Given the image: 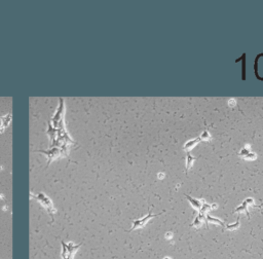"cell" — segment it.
Masks as SVG:
<instances>
[{
  "label": "cell",
  "mask_w": 263,
  "mask_h": 259,
  "mask_svg": "<svg viewBox=\"0 0 263 259\" xmlns=\"http://www.w3.org/2000/svg\"><path fill=\"white\" fill-rule=\"evenodd\" d=\"M158 215H160V214H156V215L151 214L150 209H149V212H148L147 216H145V217H143V218H141V219L133 220V226H132V228L129 229V231H133V230H135V229H139V228L144 227V226L146 225V223H147L150 219H152L153 217H156V216H158Z\"/></svg>",
  "instance_id": "cell-1"
},
{
  "label": "cell",
  "mask_w": 263,
  "mask_h": 259,
  "mask_svg": "<svg viewBox=\"0 0 263 259\" xmlns=\"http://www.w3.org/2000/svg\"><path fill=\"white\" fill-rule=\"evenodd\" d=\"M79 247L80 245L74 246L72 243H69V244L63 243V252H62L63 259H73V255Z\"/></svg>",
  "instance_id": "cell-2"
},
{
  "label": "cell",
  "mask_w": 263,
  "mask_h": 259,
  "mask_svg": "<svg viewBox=\"0 0 263 259\" xmlns=\"http://www.w3.org/2000/svg\"><path fill=\"white\" fill-rule=\"evenodd\" d=\"M250 147V145H246L238 153V155L241 157V158H245V159H249V160H254L257 158V154L255 152H252L250 149H248Z\"/></svg>",
  "instance_id": "cell-3"
},
{
  "label": "cell",
  "mask_w": 263,
  "mask_h": 259,
  "mask_svg": "<svg viewBox=\"0 0 263 259\" xmlns=\"http://www.w3.org/2000/svg\"><path fill=\"white\" fill-rule=\"evenodd\" d=\"M205 216H206V214H203V213H198V215L196 216V218H195V220L193 221V223H192V225L191 226H194V227H199L203 222L206 224V226H208V223H206V220H205Z\"/></svg>",
  "instance_id": "cell-4"
},
{
  "label": "cell",
  "mask_w": 263,
  "mask_h": 259,
  "mask_svg": "<svg viewBox=\"0 0 263 259\" xmlns=\"http://www.w3.org/2000/svg\"><path fill=\"white\" fill-rule=\"evenodd\" d=\"M199 142H200L199 137H197V138H195V139H193V140L187 141V142L184 144V150H186L187 152H189V150L193 149V147H195Z\"/></svg>",
  "instance_id": "cell-5"
},
{
  "label": "cell",
  "mask_w": 263,
  "mask_h": 259,
  "mask_svg": "<svg viewBox=\"0 0 263 259\" xmlns=\"http://www.w3.org/2000/svg\"><path fill=\"white\" fill-rule=\"evenodd\" d=\"M186 196V198L189 200V202H190V205L194 208V209H196V210H200L201 209V206H202V202L199 200V199H196V198H193V197H191L190 195H188V194H186L185 195Z\"/></svg>",
  "instance_id": "cell-6"
},
{
  "label": "cell",
  "mask_w": 263,
  "mask_h": 259,
  "mask_svg": "<svg viewBox=\"0 0 263 259\" xmlns=\"http://www.w3.org/2000/svg\"><path fill=\"white\" fill-rule=\"evenodd\" d=\"M248 207H249V205H248V202L246 201V200H243L242 201V203L241 205H239L235 210H234V212L235 213H239V212H245L246 214H247V216H248V218H250V215H249V211H248Z\"/></svg>",
  "instance_id": "cell-7"
},
{
  "label": "cell",
  "mask_w": 263,
  "mask_h": 259,
  "mask_svg": "<svg viewBox=\"0 0 263 259\" xmlns=\"http://www.w3.org/2000/svg\"><path fill=\"white\" fill-rule=\"evenodd\" d=\"M195 159H196V157L192 156L189 152L186 153V172H188V170L193 165V162Z\"/></svg>",
  "instance_id": "cell-8"
},
{
  "label": "cell",
  "mask_w": 263,
  "mask_h": 259,
  "mask_svg": "<svg viewBox=\"0 0 263 259\" xmlns=\"http://www.w3.org/2000/svg\"><path fill=\"white\" fill-rule=\"evenodd\" d=\"M205 220H206V223L211 222V223L219 224V225H221V226H223V227H225V226H226V225H225V223H224L223 221H221V220H219V219H217V218L211 217L210 215H206V216H205Z\"/></svg>",
  "instance_id": "cell-9"
},
{
  "label": "cell",
  "mask_w": 263,
  "mask_h": 259,
  "mask_svg": "<svg viewBox=\"0 0 263 259\" xmlns=\"http://www.w3.org/2000/svg\"><path fill=\"white\" fill-rule=\"evenodd\" d=\"M199 139H200V141H204V142H208V141L211 140V135L208 132V130L203 131V133L199 136Z\"/></svg>",
  "instance_id": "cell-10"
},
{
  "label": "cell",
  "mask_w": 263,
  "mask_h": 259,
  "mask_svg": "<svg viewBox=\"0 0 263 259\" xmlns=\"http://www.w3.org/2000/svg\"><path fill=\"white\" fill-rule=\"evenodd\" d=\"M237 227H239V216L237 217V220L234 224H227L225 226V228H227V229H236Z\"/></svg>",
  "instance_id": "cell-11"
}]
</instances>
